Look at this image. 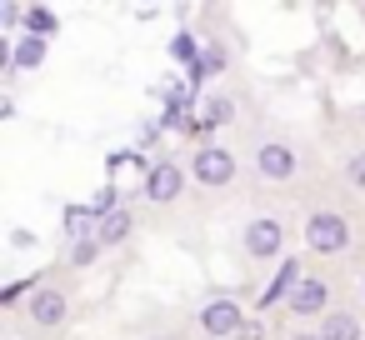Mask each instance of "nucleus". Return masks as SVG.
<instances>
[{
    "instance_id": "aec40b11",
    "label": "nucleus",
    "mask_w": 365,
    "mask_h": 340,
    "mask_svg": "<svg viewBox=\"0 0 365 340\" xmlns=\"http://www.w3.org/2000/svg\"><path fill=\"white\" fill-rule=\"evenodd\" d=\"M0 26H6V31L26 26V6H16V0H6V6H0Z\"/></svg>"
},
{
    "instance_id": "39448f33",
    "label": "nucleus",
    "mask_w": 365,
    "mask_h": 340,
    "mask_svg": "<svg viewBox=\"0 0 365 340\" xmlns=\"http://www.w3.org/2000/svg\"><path fill=\"white\" fill-rule=\"evenodd\" d=\"M190 180L195 185H205V190H225L230 180H235V150H225V145H200L195 155H190Z\"/></svg>"
},
{
    "instance_id": "7ed1b4c3",
    "label": "nucleus",
    "mask_w": 365,
    "mask_h": 340,
    "mask_svg": "<svg viewBox=\"0 0 365 340\" xmlns=\"http://www.w3.org/2000/svg\"><path fill=\"white\" fill-rule=\"evenodd\" d=\"M250 160H255V175H260L265 185H285V180H295V170H300V150H295V140H285V135H265Z\"/></svg>"
},
{
    "instance_id": "f8f14e48",
    "label": "nucleus",
    "mask_w": 365,
    "mask_h": 340,
    "mask_svg": "<svg viewBox=\"0 0 365 340\" xmlns=\"http://www.w3.org/2000/svg\"><path fill=\"white\" fill-rule=\"evenodd\" d=\"M130 230H135V215L120 205L115 215H106V220H101V235H96V240H101L106 250H115V245H125V240H130Z\"/></svg>"
},
{
    "instance_id": "0eeeda50",
    "label": "nucleus",
    "mask_w": 365,
    "mask_h": 340,
    "mask_svg": "<svg viewBox=\"0 0 365 340\" xmlns=\"http://www.w3.org/2000/svg\"><path fill=\"white\" fill-rule=\"evenodd\" d=\"M185 180H190V170H180L175 160L160 155L155 165H145V190H140V195H145L150 205H175V200L185 195Z\"/></svg>"
},
{
    "instance_id": "5701e85b",
    "label": "nucleus",
    "mask_w": 365,
    "mask_h": 340,
    "mask_svg": "<svg viewBox=\"0 0 365 340\" xmlns=\"http://www.w3.org/2000/svg\"><path fill=\"white\" fill-rule=\"evenodd\" d=\"M285 340H320V335H315V330H290Z\"/></svg>"
},
{
    "instance_id": "ddd939ff",
    "label": "nucleus",
    "mask_w": 365,
    "mask_h": 340,
    "mask_svg": "<svg viewBox=\"0 0 365 340\" xmlns=\"http://www.w3.org/2000/svg\"><path fill=\"white\" fill-rule=\"evenodd\" d=\"M225 66H230V56H225V46H205V51H200V61H195V66H190L185 76H190V86H200V81H210V76H220Z\"/></svg>"
},
{
    "instance_id": "9d476101",
    "label": "nucleus",
    "mask_w": 365,
    "mask_h": 340,
    "mask_svg": "<svg viewBox=\"0 0 365 340\" xmlns=\"http://www.w3.org/2000/svg\"><path fill=\"white\" fill-rule=\"evenodd\" d=\"M300 280H305V270H300V260H290V255H285V260H280V275H275V280L265 285V295H260V305L270 310V305H280V300H290Z\"/></svg>"
},
{
    "instance_id": "9b49d317",
    "label": "nucleus",
    "mask_w": 365,
    "mask_h": 340,
    "mask_svg": "<svg viewBox=\"0 0 365 340\" xmlns=\"http://www.w3.org/2000/svg\"><path fill=\"white\" fill-rule=\"evenodd\" d=\"M46 56H51V41H41V36H16V71H41L46 66Z\"/></svg>"
},
{
    "instance_id": "f3484780",
    "label": "nucleus",
    "mask_w": 365,
    "mask_h": 340,
    "mask_svg": "<svg viewBox=\"0 0 365 340\" xmlns=\"http://www.w3.org/2000/svg\"><path fill=\"white\" fill-rule=\"evenodd\" d=\"M101 250H106V245H101L96 235H91V240H71V265H76V270H91V265L101 260Z\"/></svg>"
},
{
    "instance_id": "2eb2a0df",
    "label": "nucleus",
    "mask_w": 365,
    "mask_h": 340,
    "mask_svg": "<svg viewBox=\"0 0 365 340\" xmlns=\"http://www.w3.org/2000/svg\"><path fill=\"white\" fill-rule=\"evenodd\" d=\"M200 51H205V46H200L190 31H175V41H170V61H180V66L190 71V66L200 61Z\"/></svg>"
},
{
    "instance_id": "a211bd4d",
    "label": "nucleus",
    "mask_w": 365,
    "mask_h": 340,
    "mask_svg": "<svg viewBox=\"0 0 365 340\" xmlns=\"http://www.w3.org/2000/svg\"><path fill=\"white\" fill-rule=\"evenodd\" d=\"M340 175H345V185H350V190H360V195H365V145L345 155V165H340Z\"/></svg>"
},
{
    "instance_id": "f03ea898",
    "label": "nucleus",
    "mask_w": 365,
    "mask_h": 340,
    "mask_svg": "<svg viewBox=\"0 0 365 340\" xmlns=\"http://www.w3.org/2000/svg\"><path fill=\"white\" fill-rule=\"evenodd\" d=\"M305 245L315 250V255H345L350 250V240H355V225L340 215V210H330V205H320V210H310L305 215Z\"/></svg>"
},
{
    "instance_id": "dca6fc26",
    "label": "nucleus",
    "mask_w": 365,
    "mask_h": 340,
    "mask_svg": "<svg viewBox=\"0 0 365 340\" xmlns=\"http://www.w3.org/2000/svg\"><path fill=\"white\" fill-rule=\"evenodd\" d=\"M230 120H235V101H230V96H210V101H205V130L230 125Z\"/></svg>"
},
{
    "instance_id": "4468645a",
    "label": "nucleus",
    "mask_w": 365,
    "mask_h": 340,
    "mask_svg": "<svg viewBox=\"0 0 365 340\" xmlns=\"http://www.w3.org/2000/svg\"><path fill=\"white\" fill-rule=\"evenodd\" d=\"M61 31V16L51 11V6H26V36H41V41H51Z\"/></svg>"
},
{
    "instance_id": "6e6552de",
    "label": "nucleus",
    "mask_w": 365,
    "mask_h": 340,
    "mask_svg": "<svg viewBox=\"0 0 365 340\" xmlns=\"http://www.w3.org/2000/svg\"><path fill=\"white\" fill-rule=\"evenodd\" d=\"M330 300H335V285H330L325 275H305V280L295 285V295L285 300V310H290L295 320H315V315L325 320V315L335 310Z\"/></svg>"
},
{
    "instance_id": "20e7f679",
    "label": "nucleus",
    "mask_w": 365,
    "mask_h": 340,
    "mask_svg": "<svg viewBox=\"0 0 365 340\" xmlns=\"http://www.w3.org/2000/svg\"><path fill=\"white\" fill-rule=\"evenodd\" d=\"M245 310H240V300H230V295H215V300H205L200 310H195V335L200 340H235L240 330H245Z\"/></svg>"
},
{
    "instance_id": "6ab92c4d",
    "label": "nucleus",
    "mask_w": 365,
    "mask_h": 340,
    "mask_svg": "<svg viewBox=\"0 0 365 340\" xmlns=\"http://www.w3.org/2000/svg\"><path fill=\"white\" fill-rule=\"evenodd\" d=\"M91 210H96V220L115 215V210H120V205H115V185H101V190H96V200H91Z\"/></svg>"
},
{
    "instance_id": "f257e3e1",
    "label": "nucleus",
    "mask_w": 365,
    "mask_h": 340,
    "mask_svg": "<svg viewBox=\"0 0 365 340\" xmlns=\"http://www.w3.org/2000/svg\"><path fill=\"white\" fill-rule=\"evenodd\" d=\"M285 240H290V230H285L280 215H250V220L240 225V255L255 260V265L285 260Z\"/></svg>"
},
{
    "instance_id": "b1692460",
    "label": "nucleus",
    "mask_w": 365,
    "mask_h": 340,
    "mask_svg": "<svg viewBox=\"0 0 365 340\" xmlns=\"http://www.w3.org/2000/svg\"><path fill=\"white\" fill-rule=\"evenodd\" d=\"M360 295H365V275H360Z\"/></svg>"
},
{
    "instance_id": "1a4fd4ad",
    "label": "nucleus",
    "mask_w": 365,
    "mask_h": 340,
    "mask_svg": "<svg viewBox=\"0 0 365 340\" xmlns=\"http://www.w3.org/2000/svg\"><path fill=\"white\" fill-rule=\"evenodd\" d=\"M315 335H320V340H365V320H360V310L335 305V310L315 325Z\"/></svg>"
},
{
    "instance_id": "4be33fe9",
    "label": "nucleus",
    "mask_w": 365,
    "mask_h": 340,
    "mask_svg": "<svg viewBox=\"0 0 365 340\" xmlns=\"http://www.w3.org/2000/svg\"><path fill=\"white\" fill-rule=\"evenodd\" d=\"M235 340H265V325H260V320H245V330H240Z\"/></svg>"
},
{
    "instance_id": "412c9836",
    "label": "nucleus",
    "mask_w": 365,
    "mask_h": 340,
    "mask_svg": "<svg viewBox=\"0 0 365 340\" xmlns=\"http://www.w3.org/2000/svg\"><path fill=\"white\" fill-rule=\"evenodd\" d=\"M11 245H16V250H31V245H36V235H31L26 225H16V230H11Z\"/></svg>"
},
{
    "instance_id": "423d86ee",
    "label": "nucleus",
    "mask_w": 365,
    "mask_h": 340,
    "mask_svg": "<svg viewBox=\"0 0 365 340\" xmlns=\"http://www.w3.org/2000/svg\"><path fill=\"white\" fill-rule=\"evenodd\" d=\"M26 315H31V325H41V330H61V325L71 320V295H66L61 285H41V280H36V290L26 295Z\"/></svg>"
}]
</instances>
